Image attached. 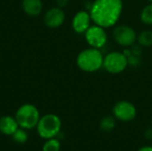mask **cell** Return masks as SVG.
Segmentation results:
<instances>
[{"label":"cell","mask_w":152,"mask_h":151,"mask_svg":"<svg viewBox=\"0 0 152 151\" xmlns=\"http://www.w3.org/2000/svg\"><path fill=\"white\" fill-rule=\"evenodd\" d=\"M123 10L122 0H95L89 8L92 20L104 28L116 25Z\"/></svg>","instance_id":"6da1fadb"},{"label":"cell","mask_w":152,"mask_h":151,"mask_svg":"<svg viewBox=\"0 0 152 151\" xmlns=\"http://www.w3.org/2000/svg\"><path fill=\"white\" fill-rule=\"evenodd\" d=\"M103 55L97 48L83 50L77 57V67L85 72H95L103 65Z\"/></svg>","instance_id":"7a4b0ae2"},{"label":"cell","mask_w":152,"mask_h":151,"mask_svg":"<svg viewBox=\"0 0 152 151\" xmlns=\"http://www.w3.org/2000/svg\"><path fill=\"white\" fill-rule=\"evenodd\" d=\"M14 117L20 127L26 130H30L37 127L41 117L36 106L26 103L21 105L17 109Z\"/></svg>","instance_id":"3957f363"},{"label":"cell","mask_w":152,"mask_h":151,"mask_svg":"<svg viewBox=\"0 0 152 151\" xmlns=\"http://www.w3.org/2000/svg\"><path fill=\"white\" fill-rule=\"evenodd\" d=\"M36 128L41 138L45 140L55 138L61 132V120L54 114H46L40 117Z\"/></svg>","instance_id":"277c9868"},{"label":"cell","mask_w":152,"mask_h":151,"mask_svg":"<svg viewBox=\"0 0 152 151\" xmlns=\"http://www.w3.org/2000/svg\"><path fill=\"white\" fill-rule=\"evenodd\" d=\"M128 66L127 57L119 52H111L103 59L102 67L110 74H119Z\"/></svg>","instance_id":"5b68a950"},{"label":"cell","mask_w":152,"mask_h":151,"mask_svg":"<svg viewBox=\"0 0 152 151\" xmlns=\"http://www.w3.org/2000/svg\"><path fill=\"white\" fill-rule=\"evenodd\" d=\"M113 38L114 40L122 46L130 47L135 44L137 40V35L134 29L129 26L120 25L114 28L113 30Z\"/></svg>","instance_id":"8992f818"},{"label":"cell","mask_w":152,"mask_h":151,"mask_svg":"<svg viewBox=\"0 0 152 151\" xmlns=\"http://www.w3.org/2000/svg\"><path fill=\"white\" fill-rule=\"evenodd\" d=\"M85 37L91 47L97 49L103 47L108 39L105 28L96 24L88 28L85 32Z\"/></svg>","instance_id":"52a82bcc"},{"label":"cell","mask_w":152,"mask_h":151,"mask_svg":"<svg viewBox=\"0 0 152 151\" xmlns=\"http://www.w3.org/2000/svg\"><path fill=\"white\" fill-rule=\"evenodd\" d=\"M112 111L115 118L123 122L134 120L137 114L135 106L127 101H121L116 103Z\"/></svg>","instance_id":"ba28073f"},{"label":"cell","mask_w":152,"mask_h":151,"mask_svg":"<svg viewBox=\"0 0 152 151\" xmlns=\"http://www.w3.org/2000/svg\"><path fill=\"white\" fill-rule=\"evenodd\" d=\"M45 23L48 28H56L61 27L65 20V12L61 7H53L48 10L44 18Z\"/></svg>","instance_id":"9c48e42d"},{"label":"cell","mask_w":152,"mask_h":151,"mask_svg":"<svg viewBox=\"0 0 152 151\" xmlns=\"http://www.w3.org/2000/svg\"><path fill=\"white\" fill-rule=\"evenodd\" d=\"M91 16L87 11H79L77 12L72 20V28L77 34L85 33L91 23Z\"/></svg>","instance_id":"30bf717a"},{"label":"cell","mask_w":152,"mask_h":151,"mask_svg":"<svg viewBox=\"0 0 152 151\" xmlns=\"http://www.w3.org/2000/svg\"><path fill=\"white\" fill-rule=\"evenodd\" d=\"M19 127L15 117L12 116H4L0 117V132L3 134L12 136Z\"/></svg>","instance_id":"8fae6325"},{"label":"cell","mask_w":152,"mask_h":151,"mask_svg":"<svg viewBox=\"0 0 152 151\" xmlns=\"http://www.w3.org/2000/svg\"><path fill=\"white\" fill-rule=\"evenodd\" d=\"M22 9L28 16H38L43 10L42 0H22Z\"/></svg>","instance_id":"7c38bea8"},{"label":"cell","mask_w":152,"mask_h":151,"mask_svg":"<svg viewBox=\"0 0 152 151\" xmlns=\"http://www.w3.org/2000/svg\"><path fill=\"white\" fill-rule=\"evenodd\" d=\"M116 126V119L115 117L111 116H107L104 117L101 121H100V128L103 132H111Z\"/></svg>","instance_id":"4fadbf2b"},{"label":"cell","mask_w":152,"mask_h":151,"mask_svg":"<svg viewBox=\"0 0 152 151\" xmlns=\"http://www.w3.org/2000/svg\"><path fill=\"white\" fill-rule=\"evenodd\" d=\"M138 44L142 46L150 47L152 45V31L151 30H143L137 36Z\"/></svg>","instance_id":"5bb4252c"},{"label":"cell","mask_w":152,"mask_h":151,"mask_svg":"<svg viewBox=\"0 0 152 151\" xmlns=\"http://www.w3.org/2000/svg\"><path fill=\"white\" fill-rule=\"evenodd\" d=\"M12 140L19 143V144H23L25 142H28V133L26 132V129H23V128H18L14 133L12 135Z\"/></svg>","instance_id":"9a60e30c"},{"label":"cell","mask_w":152,"mask_h":151,"mask_svg":"<svg viewBox=\"0 0 152 151\" xmlns=\"http://www.w3.org/2000/svg\"><path fill=\"white\" fill-rule=\"evenodd\" d=\"M61 142L55 138L48 139L43 145L42 151H60Z\"/></svg>","instance_id":"2e32d148"},{"label":"cell","mask_w":152,"mask_h":151,"mask_svg":"<svg viewBox=\"0 0 152 151\" xmlns=\"http://www.w3.org/2000/svg\"><path fill=\"white\" fill-rule=\"evenodd\" d=\"M141 20L147 25H152V3L142 9L141 12Z\"/></svg>","instance_id":"e0dca14e"},{"label":"cell","mask_w":152,"mask_h":151,"mask_svg":"<svg viewBox=\"0 0 152 151\" xmlns=\"http://www.w3.org/2000/svg\"><path fill=\"white\" fill-rule=\"evenodd\" d=\"M127 61H128V65H130L132 67H137L142 62L141 56H136V55H134V54L129 56L127 58Z\"/></svg>","instance_id":"ac0fdd59"},{"label":"cell","mask_w":152,"mask_h":151,"mask_svg":"<svg viewBox=\"0 0 152 151\" xmlns=\"http://www.w3.org/2000/svg\"><path fill=\"white\" fill-rule=\"evenodd\" d=\"M131 47V52H132V54L134 55H136V56H141L142 53V45L139 44H134Z\"/></svg>","instance_id":"d6986e66"},{"label":"cell","mask_w":152,"mask_h":151,"mask_svg":"<svg viewBox=\"0 0 152 151\" xmlns=\"http://www.w3.org/2000/svg\"><path fill=\"white\" fill-rule=\"evenodd\" d=\"M55 1H56V4H57L58 7L62 8V7H64V6H66L68 4L69 0H55Z\"/></svg>","instance_id":"ffe728a7"},{"label":"cell","mask_w":152,"mask_h":151,"mask_svg":"<svg viewBox=\"0 0 152 151\" xmlns=\"http://www.w3.org/2000/svg\"><path fill=\"white\" fill-rule=\"evenodd\" d=\"M144 135H145V137L148 138V139H152V128L148 129V130L145 132Z\"/></svg>","instance_id":"44dd1931"},{"label":"cell","mask_w":152,"mask_h":151,"mask_svg":"<svg viewBox=\"0 0 152 151\" xmlns=\"http://www.w3.org/2000/svg\"><path fill=\"white\" fill-rule=\"evenodd\" d=\"M138 151H152V147L151 146H144L141 148Z\"/></svg>","instance_id":"7402d4cb"},{"label":"cell","mask_w":152,"mask_h":151,"mask_svg":"<svg viewBox=\"0 0 152 151\" xmlns=\"http://www.w3.org/2000/svg\"><path fill=\"white\" fill-rule=\"evenodd\" d=\"M149 1H151V2H152V0H149Z\"/></svg>","instance_id":"603a6c76"},{"label":"cell","mask_w":152,"mask_h":151,"mask_svg":"<svg viewBox=\"0 0 152 151\" xmlns=\"http://www.w3.org/2000/svg\"><path fill=\"white\" fill-rule=\"evenodd\" d=\"M151 125H152V118H151Z\"/></svg>","instance_id":"cb8c5ba5"}]
</instances>
